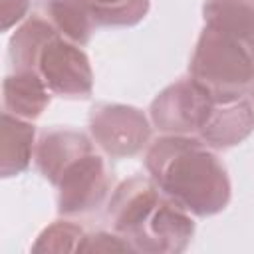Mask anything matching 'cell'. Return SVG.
<instances>
[{
    "label": "cell",
    "instance_id": "cell-4",
    "mask_svg": "<svg viewBox=\"0 0 254 254\" xmlns=\"http://www.w3.org/2000/svg\"><path fill=\"white\" fill-rule=\"evenodd\" d=\"M107 216L133 252L177 254L194 234L192 214L145 177H131L115 189Z\"/></svg>",
    "mask_w": 254,
    "mask_h": 254
},
{
    "label": "cell",
    "instance_id": "cell-16",
    "mask_svg": "<svg viewBox=\"0 0 254 254\" xmlns=\"http://www.w3.org/2000/svg\"><path fill=\"white\" fill-rule=\"evenodd\" d=\"M252 95H254V87H252Z\"/></svg>",
    "mask_w": 254,
    "mask_h": 254
},
{
    "label": "cell",
    "instance_id": "cell-14",
    "mask_svg": "<svg viewBox=\"0 0 254 254\" xmlns=\"http://www.w3.org/2000/svg\"><path fill=\"white\" fill-rule=\"evenodd\" d=\"M125 250H133V248L117 232L99 230L85 236L79 252H125Z\"/></svg>",
    "mask_w": 254,
    "mask_h": 254
},
{
    "label": "cell",
    "instance_id": "cell-2",
    "mask_svg": "<svg viewBox=\"0 0 254 254\" xmlns=\"http://www.w3.org/2000/svg\"><path fill=\"white\" fill-rule=\"evenodd\" d=\"M155 185L192 216H212L230 202L232 187L218 155L194 135L157 137L145 153Z\"/></svg>",
    "mask_w": 254,
    "mask_h": 254
},
{
    "label": "cell",
    "instance_id": "cell-6",
    "mask_svg": "<svg viewBox=\"0 0 254 254\" xmlns=\"http://www.w3.org/2000/svg\"><path fill=\"white\" fill-rule=\"evenodd\" d=\"M214 101L216 95L189 75L171 83L153 99L151 121L161 133L196 137L204 127Z\"/></svg>",
    "mask_w": 254,
    "mask_h": 254
},
{
    "label": "cell",
    "instance_id": "cell-10",
    "mask_svg": "<svg viewBox=\"0 0 254 254\" xmlns=\"http://www.w3.org/2000/svg\"><path fill=\"white\" fill-rule=\"evenodd\" d=\"M36 151V127L32 121L2 111L0 173L4 179L24 173Z\"/></svg>",
    "mask_w": 254,
    "mask_h": 254
},
{
    "label": "cell",
    "instance_id": "cell-1",
    "mask_svg": "<svg viewBox=\"0 0 254 254\" xmlns=\"http://www.w3.org/2000/svg\"><path fill=\"white\" fill-rule=\"evenodd\" d=\"M202 18L190 77L214 95H246L254 87V0H206Z\"/></svg>",
    "mask_w": 254,
    "mask_h": 254
},
{
    "label": "cell",
    "instance_id": "cell-13",
    "mask_svg": "<svg viewBox=\"0 0 254 254\" xmlns=\"http://www.w3.org/2000/svg\"><path fill=\"white\" fill-rule=\"evenodd\" d=\"M87 232L71 220H56L46 226L32 246V252H79Z\"/></svg>",
    "mask_w": 254,
    "mask_h": 254
},
{
    "label": "cell",
    "instance_id": "cell-9",
    "mask_svg": "<svg viewBox=\"0 0 254 254\" xmlns=\"http://www.w3.org/2000/svg\"><path fill=\"white\" fill-rule=\"evenodd\" d=\"M52 91L34 69H12L2 83L4 111L26 121L38 119L52 101Z\"/></svg>",
    "mask_w": 254,
    "mask_h": 254
},
{
    "label": "cell",
    "instance_id": "cell-12",
    "mask_svg": "<svg viewBox=\"0 0 254 254\" xmlns=\"http://www.w3.org/2000/svg\"><path fill=\"white\" fill-rule=\"evenodd\" d=\"M95 26L129 28L139 24L151 6V0H83Z\"/></svg>",
    "mask_w": 254,
    "mask_h": 254
},
{
    "label": "cell",
    "instance_id": "cell-3",
    "mask_svg": "<svg viewBox=\"0 0 254 254\" xmlns=\"http://www.w3.org/2000/svg\"><path fill=\"white\" fill-rule=\"evenodd\" d=\"M34 161L42 177L58 189L60 214H89L105 202L111 173L85 133L69 127L44 131L36 143Z\"/></svg>",
    "mask_w": 254,
    "mask_h": 254
},
{
    "label": "cell",
    "instance_id": "cell-5",
    "mask_svg": "<svg viewBox=\"0 0 254 254\" xmlns=\"http://www.w3.org/2000/svg\"><path fill=\"white\" fill-rule=\"evenodd\" d=\"M14 69H34L54 95L79 99L93 91V71L81 46L60 36L48 20L28 16L10 38Z\"/></svg>",
    "mask_w": 254,
    "mask_h": 254
},
{
    "label": "cell",
    "instance_id": "cell-7",
    "mask_svg": "<svg viewBox=\"0 0 254 254\" xmlns=\"http://www.w3.org/2000/svg\"><path fill=\"white\" fill-rule=\"evenodd\" d=\"M89 131L93 141L109 157H133L151 141V123L145 113L133 105L99 103L89 113Z\"/></svg>",
    "mask_w": 254,
    "mask_h": 254
},
{
    "label": "cell",
    "instance_id": "cell-15",
    "mask_svg": "<svg viewBox=\"0 0 254 254\" xmlns=\"http://www.w3.org/2000/svg\"><path fill=\"white\" fill-rule=\"evenodd\" d=\"M32 0H0L2 6V30H10L14 24L22 22Z\"/></svg>",
    "mask_w": 254,
    "mask_h": 254
},
{
    "label": "cell",
    "instance_id": "cell-11",
    "mask_svg": "<svg viewBox=\"0 0 254 254\" xmlns=\"http://www.w3.org/2000/svg\"><path fill=\"white\" fill-rule=\"evenodd\" d=\"M34 14L50 22V26L69 42L85 46L93 34V18L83 0H32Z\"/></svg>",
    "mask_w": 254,
    "mask_h": 254
},
{
    "label": "cell",
    "instance_id": "cell-8",
    "mask_svg": "<svg viewBox=\"0 0 254 254\" xmlns=\"http://www.w3.org/2000/svg\"><path fill=\"white\" fill-rule=\"evenodd\" d=\"M254 131V103L246 95H216L214 107L198 131V139L212 149H228L242 143Z\"/></svg>",
    "mask_w": 254,
    "mask_h": 254
}]
</instances>
